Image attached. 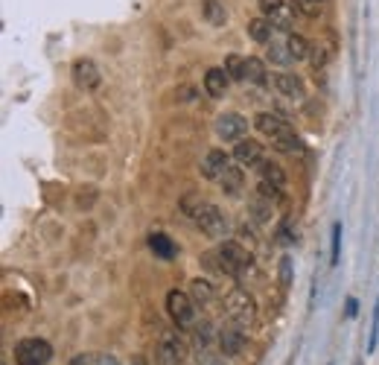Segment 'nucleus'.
<instances>
[{
    "mask_svg": "<svg viewBox=\"0 0 379 365\" xmlns=\"http://www.w3.org/2000/svg\"><path fill=\"white\" fill-rule=\"evenodd\" d=\"M202 205H205V199H202V196H195V193H190V196L181 199V210H184L187 217H193V220H195V213L202 210Z\"/></svg>",
    "mask_w": 379,
    "mask_h": 365,
    "instance_id": "obj_28",
    "label": "nucleus"
},
{
    "mask_svg": "<svg viewBox=\"0 0 379 365\" xmlns=\"http://www.w3.org/2000/svg\"><path fill=\"white\" fill-rule=\"evenodd\" d=\"M213 257H216V269L222 275H230V278H245L254 266L251 252H245V248L234 240H222V245L213 252Z\"/></svg>",
    "mask_w": 379,
    "mask_h": 365,
    "instance_id": "obj_1",
    "label": "nucleus"
},
{
    "mask_svg": "<svg viewBox=\"0 0 379 365\" xmlns=\"http://www.w3.org/2000/svg\"><path fill=\"white\" fill-rule=\"evenodd\" d=\"M70 365H96V357H88V354H79L70 359Z\"/></svg>",
    "mask_w": 379,
    "mask_h": 365,
    "instance_id": "obj_37",
    "label": "nucleus"
},
{
    "mask_svg": "<svg viewBox=\"0 0 379 365\" xmlns=\"http://www.w3.org/2000/svg\"><path fill=\"white\" fill-rule=\"evenodd\" d=\"M149 248H152V255L161 257V260H175V255H178V245L163 234V231H152V234H149Z\"/></svg>",
    "mask_w": 379,
    "mask_h": 365,
    "instance_id": "obj_18",
    "label": "nucleus"
},
{
    "mask_svg": "<svg viewBox=\"0 0 379 365\" xmlns=\"http://www.w3.org/2000/svg\"><path fill=\"white\" fill-rule=\"evenodd\" d=\"M167 313H170V319L178 327L195 324V298L187 295V292H181V289H170L167 292Z\"/></svg>",
    "mask_w": 379,
    "mask_h": 365,
    "instance_id": "obj_6",
    "label": "nucleus"
},
{
    "mask_svg": "<svg viewBox=\"0 0 379 365\" xmlns=\"http://www.w3.org/2000/svg\"><path fill=\"white\" fill-rule=\"evenodd\" d=\"M356 313H359V301H356V298H348V316L353 319Z\"/></svg>",
    "mask_w": 379,
    "mask_h": 365,
    "instance_id": "obj_38",
    "label": "nucleus"
},
{
    "mask_svg": "<svg viewBox=\"0 0 379 365\" xmlns=\"http://www.w3.org/2000/svg\"><path fill=\"white\" fill-rule=\"evenodd\" d=\"M272 85H274V91H277L280 96L295 99V103H301V99L306 96L304 79L295 76V73H274V76H272Z\"/></svg>",
    "mask_w": 379,
    "mask_h": 365,
    "instance_id": "obj_12",
    "label": "nucleus"
},
{
    "mask_svg": "<svg viewBox=\"0 0 379 365\" xmlns=\"http://www.w3.org/2000/svg\"><path fill=\"white\" fill-rule=\"evenodd\" d=\"M269 59H272L274 64H292V62H295L292 53H289V47H286V41H283V44L272 41V47H269Z\"/></svg>",
    "mask_w": 379,
    "mask_h": 365,
    "instance_id": "obj_26",
    "label": "nucleus"
},
{
    "mask_svg": "<svg viewBox=\"0 0 379 365\" xmlns=\"http://www.w3.org/2000/svg\"><path fill=\"white\" fill-rule=\"evenodd\" d=\"M222 310L230 322H237L242 327H251L257 322V301L248 289L242 287H234L225 292V301H222Z\"/></svg>",
    "mask_w": 379,
    "mask_h": 365,
    "instance_id": "obj_2",
    "label": "nucleus"
},
{
    "mask_svg": "<svg viewBox=\"0 0 379 365\" xmlns=\"http://www.w3.org/2000/svg\"><path fill=\"white\" fill-rule=\"evenodd\" d=\"M228 85H230V76L225 68H210L205 73V91L213 96V99H219L228 94Z\"/></svg>",
    "mask_w": 379,
    "mask_h": 365,
    "instance_id": "obj_15",
    "label": "nucleus"
},
{
    "mask_svg": "<svg viewBox=\"0 0 379 365\" xmlns=\"http://www.w3.org/2000/svg\"><path fill=\"white\" fill-rule=\"evenodd\" d=\"M73 82H76L79 91L100 88L103 73H100V68H96V62H91V59H76V62H73Z\"/></svg>",
    "mask_w": 379,
    "mask_h": 365,
    "instance_id": "obj_10",
    "label": "nucleus"
},
{
    "mask_svg": "<svg viewBox=\"0 0 379 365\" xmlns=\"http://www.w3.org/2000/svg\"><path fill=\"white\" fill-rule=\"evenodd\" d=\"M260 12L274 24V29L280 32H289L295 24V3L292 0H260Z\"/></svg>",
    "mask_w": 379,
    "mask_h": 365,
    "instance_id": "obj_7",
    "label": "nucleus"
},
{
    "mask_svg": "<svg viewBox=\"0 0 379 365\" xmlns=\"http://www.w3.org/2000/svg\"><path fill=\"white\" fill-rule=\"evenodd\" d=\"M274 24L266 18V15H260V18L248 21V36L257 41V44H272L274 41Z\"/></svg>",
    "mask_w": 379,
    "mask_h": 365,
    "instance_id": "obj_19",
    "label": "nucleus"
},
{
    "mask_svg": "<svg viewBox=\"0 0 379 365\" xmlns=\"http://www.w3.org/2000/svg\"><path fill=\"white\" fill-rule=\"evenodd\" d=\"M230 158L234 155H228L225 149H210V152L205 155V161H202V176L210 178V181H219L222 173L230 167Z\"/></svg>",
    "mask_w": 379,
    "mask_h": 365,
    "instance_id": "obj_13",
    "label": "nucleus"
},
{
    "mask_svg": "<svg viewBox=\"0 0 379 365\" xmlns=\"http://www.w3.org/2000/svg\"><path fill=\"white\" fill-rule=\"evenodd\" d=\"M329 365H333V362H329Z\"/></svg>",
    "mask_w": 379,
    "mask_h": 365,
    "instance_id": "obj_40",
    "label": "nucleus"
},
{
    "mask_svg": "<svg viewBox=\"0 0 379 365\" xmlns=\"http://www.w3.org/2000/svg\"><path fill=\"white\" fill-rule=\"evenodd\" d=\"M295 240H298V231H292V222H289V220H283V222H280V228H277V243L292 245Z\"/></svg>",
    "mask_w": 379,
    "mask_h": 365,
    "instance_id": "obj_29",
    "label": "nucleus"
},
{
    "mask_svg": "<svg viewBox=\"0 0 379 365\" xmlns=\"http://www.w3.org/2000/svg\"><path fill=\"white\" fill-rule=\"evenodd\" d=\"M234 161L239 164V167H257V164L262 161V149L257 141H237L234 146Z\"/></svg>",
    "mask_w": 379,
    "mask_h": 365,
    "instance_id": "obj_14",
    "label": "nucleus"
},
{
    "mask_svg": "<svg viewBox=\"0 0 379 365\" xmlns=\"http://www.w3.org/2000/svg\"><path fill=\"white\" fill-rule=\"evenodd\" d=\"M216 135L222 141H242L248 135V120L242 117L237 111H228V114H219L216 117Z\"/></svg>",
    "mask_w": 379,
    "mask_h": 365,
    "instance_id": "obj_9",
    "label": "nucleus"
},
{
    "mask_svg": "<svg viewBox=\"0 0 379 365\" xmlns=\"http://www.w3.org/2000/svg\"><path fill=\"white\" fill-rule=\"evenodd\" d=\"M376 342H379V301L373 307V322H371V336H368V354L376 351Z\"/></svg>",
    "mask_w": 379,
    "mask_h": 365,
    "instance_id": "obj_31",
    "label": "nucleus"
},
{
    "mask_svg": "<svg viewBox=\"0 0 379 365\" xmlns=\"http://www.w3.org/2000/svg\"><path fill=\"white\" fill-rule=\"evenodd\" d=\"M195 225L202 228V234L205 237H210V240H225L228 237V231H230V225H228V217L216 208V205H202V210L195 213Z\"/></svg>",
    "mask_w": 379,
    "mask_h": 365,
    "instance_id": "obj_5",
    "label": "nucleus"
},
{
    "mask_svg": "<svg viewBox=\"0 0 379 365\" xmlns=\"http://www.w3.org/2000/svg\"><path fill=\"white\" fill-rule=\"evenodd\" d=\"M225 71L234 82H245V59L242 56H228L225 59Z\"/></svg>",
    "mask_w": 379,
    "mask_h": 365,
    "instance_id": "obj_25",
    "label": "nucleus"
},
{
    "mask_svg": "<svg viewBox=\"0 0 379 365\" xmlns=\"http://www.w3.org/2000/svg\"><path fill=\"white\" fill-rule=\"evenodd\" d=\"M202 15L210 27H225L228 24V6L225 0H202Z\"/></svg>",
    "mask_w": 379,
    "mask_h": 365,
    "instance_id": "obj_20",
    "label": "nucleus"
},
{
    "mask_svg": "<svg viewBox=\"0 0 379 365\" xmlns=\"http://www.w3.org/2000/svg\"><path fill=\"white\" fill-rule=\"evenodd\" d=\"M96 365H120V359L108 351H103V354H96Z\"/></svg>",
    "mask_w": 379,
    "mask_h": 365,
    "instance_id": "obj_36",
    "label": "nucleus"
},
{
    "mask_svg": "<svg viewBox=\"0 0 379 365\" xmlns=\"http://www.w3.org/2000/svg\"><path fill=\"white\" fill-rule=\"evenodd\" d=\"M318 3H324V0H318Z\"/></svg>",
    "mask_w": 379,
    "mask_h": 365,
    "instance_id": "obj_39",
    "label": "nucleus"
},
{
    "mask_svg": "<svg viewBox=\"0 0 379 365\" xmlns=\"http://www.w3.org/2000/svg\"><path fill=\"white\" fill-rule=\"evenodd\" d=\"M199 365H225V354L210 351V348H199Z\"/></svg>",
    "mask_w": 379,
    "mask_h": 365,
    "instance_id": "obj_30",
    "label": "nucleus"
},
{
    "mask_svg": "<svg viewBox=\"0 0 379 365\" xmlns=\"http://www.w3.org/2000/svg\"><path fill=\"white\" fill-rule=\"evenodd\" d=\"M309 59H312V64H315V71H321V68H324V64H327V50L315 44V47H312V50H309Z\"/></svg>",
    "mask_w": 379,
    "mask_h": 365,
    "instance_id": "obj_35",
    "label": "nucleus"
},
{
    "mask_svg": "<svg viewBox=\"0 0 379 365\" xmlns=\"http://www.w3.org/2000/svg\"><path fill=\"white\" fill-rule=\"evenodd\" d=\"M216 336H219V330L213 327V322L205 319V322L195 324V345H199V348H210V342Z\"/></svg>",
    "mask_w": 379,
    "mask_h": 365,
    "instance_id": "obj_24",
    "label": "nucleus"
},
{
    "mask_svg": "<svg viewBox=\"0 0 379 365\" xmlns=\"http://www.w3.org/2000/svg\"><path fill=\"white\" fill-rule=\"evenodd\" d=\"M280 284L292 287V260L289 257H280Z\"/></svg>",
    "mask_w": 379,
    "mask_h": 365,
    "instance_id": "obj_34",
    "label": "nucleus"
},
{
    "mask_svg": "<svg viewBox=\"0 0 379 365\" xmlns=\"http://www.w3.org/2000/svg\"><path fill=\"white\" fill-rule=\"evenodd\" d=\"M190 295L195 298V304H213V298H216V292H213L210 287V280L205 278H195L193 284H190Z\"/></svg>",
    "mask_w": 379,
    "mask_h": 365,
    "instance_id": "obj_23",
    "label": "nucleus"
},
{
    "mask_svg": "<svg viewBox=\"0 0 379 365\" xmlns=\"http://www.w3.org/2000/svg\"><path fill=\"white\" fill-rule=\"evenodd\" d=\"M286 47H289V53H292L295 62H304L309 56V50H312V44L304 36H298V32H289V36H286Z\"/></svg>",
    "mask_w": 379,
    "mask_h": 365,
    "instance_id": "obj_22",
    "label": "nucleus"
},
{
    "mask_svg": "<svg viewBox=\"0 0 379 365\" xmlns=\"http://www.w3.org/2000/svg\"><path fill=\"white\" fill-rule=\"evenodd\" d=\"M190 357V342L178 327L167 330L158 342V365H184Z\"/></svg>",
    "mask_w": 379,
    "mask_h": 365,
    "instance_id": "obj_3",
    "label": "nucleus"
},
{
    "mask_svg": "<svg viewBox=\"0 0 379 365\" xmlns=\"http://www.w3.org/2000/svg\"><path fill=\"white\" fill-rule=\"evenodd\" d=\"M216 342H219V351H222L225 357H237L242 348H245V327L237 324V322H230V324L219 327Z\"/></svg>",
    "mask_w": 379,
    "mask_h": 365,
    "instance_id": "obj_11",
    "label": "nucleus"
},
{
    "mask_svg": "<svg viewBox=\"0 0 379 365\" xmlns=\"http://www.w3.org/2000/svg\"><path fill=\"white\" fill-rule=\"evenodd\" d=\"M254 126L262 131V135H266L269 141H272V146L277 143V141H283L286 135H292V126L283 120V117H277V114H272V111H260L257 117H254Z\"/></svg>",
    "mask_w": 379,
    "mask_h": 365,
    "instance_id": "obj_8",
    "label": "nucleus"
},
{
    "mask_svg": "<svg viewBox=\"0 0 379 365\" xmlns=\"http://www.w3.org/2000/svg\"><path fill=\"white\" fill-rule=\"evenodd\" d=\"M280 193H283V190H277V187H272V185H269V181H260V185H257V196H262V199H269V202H277V199H280Z\"/></svg>",
    "mask_w": 379,
    "mask_h": 365,
    "instance_id": "obj_33",
    "label": "nucleus"
},
{
    "mask_svg": "<svg viewBox=\"0 0 379 365\" xmlns=\"http://www.w3.org/2000/svg\"><path fill=\"white\" fill-rule=\"evenodd\" d=\"M219 185H222V193H225V196H239V193H242V187H245V176H242V167H239V164H230V167L222 173Z\"/></svg>",
    "mask_w": 379,
    "mask_h": 365,
    "instance_id": "obj_17",
    "label": "nucleus"
},
{
    "mask_svg": "<svg viewBox=\"0 0 379 365\" xmlns=\"http://www.w3.org/2000/svg\"><path fill=\"white\" fill-rule=\"evenodd\" d=\"M295 9H301L304 15H309V18H318V12H321V3L318 0H292Z\"/></svg>",
    "mask_w": 379,
    "mask_h": 365,
    "instance_id": "obj_32",
    "label": "nucleus"
},
{
    "mask_svg": "<svg viewBox=\"0 0 379 365\" xmlns=\"http://www.w3.org/2000/svg\"><path fill=\"white\" fill-rule=\"evenodd\" d=\"M341 260V222L333 225V245H329V266H339Z\"/></svg>",
    "mask_w": 379,
    "mask_h": 365,
    "instance_id": "obj_27",
    "label": "nucleus"
},
{
    "mask_svg": "<svg viewBox=\"0 0 379 365\" xmlns=\"http://www.w3.org/2000/svg\"><path fill=\"white\" fill-rule=\"evenodd\" d=\"M254 170L260 173V181H269V185L277 187V190L286 187V173L280 170V164H274V161H269V158H262Z\"/></svg>",
    "mask_w": 379,
    "mask_h": 365,
    "instance_id": "obj_16",
    "label": "nucleus"
},
{
    "mask_svg": "<svg viewBox=\"0 0 379 365\" xmlns=\"http://www.w3.org/2000/svg\"><path fill=\"white\" fill-rule=\"evenodd\" d=\"M53 359V345L47 339L29 336L15 345V362L18 365H47Z\"/></svg>",
    "mask_w": 379,
    "mask_h": 365,
    "instance_id": "obj_4",
    "label": "nucleus"
},
{
    "mask_svg": "<svg viewBox=\"0 0 379 365\" xmlns=\"http://www.w3.org/2000/svg\"><path fill=\"white\" fill-rule=\"evenodd\" d=\"M245 82H251V85H266V82H269L266 62L257 59V56L245 59Z\"/></svg>",
    "mask_w": 379,
    "mask_h": 365,
    "instance_id": "obj_21",
    "label": "nucleus"
}]
</instances>
